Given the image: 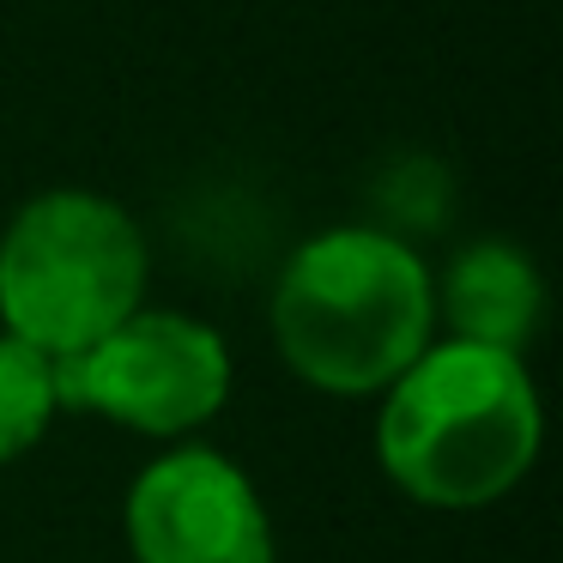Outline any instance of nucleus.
<instances>
[{
    "label": "nucleus",
    "mask_w": 563,
    "mask_h": 563,
    "mask_svg": "<svg viewBox=\"0 0 563 563\" xmlns=\"http://www.w3.org/2000/svg\"><path fill=\"white\" fill-rule=\"evenodd\" d=\"M388 388L376 449L406 497L430 509H478L533 466L539 394L515 352L473 340L424 345Z\"/></svg>",
    "instance_id": "f257e3e1"
},
{
    "label": "nucleus",
    "mask_w": 563,
    "mask_h": 563,
    "mask_svg": "<svg viewBox=\"0 0 563 563\" xmlns=\"http://www.w3.org/2000/svg\"><path fill=\"white\" fill-rule=\"evenodd\" d=\"M437 321L430 273L388 231H321L285 261L273 340L285 364L328 394H369L418 364Z\"/></svg>",
    "instance_id": "f03ea898"
},
{
    "label": "nucleus",
    "mask_w": 563,
    "mask_h": 563,
    "mask_svg": "<svg viewBox=\"0 0 563 563\" xmlns=\"http://www.w3.org/2000/svg\"><path fill=\"white\" fill-rule=\"evenodd\" d=\"M146 291V243L115 200L86 188L37 195L0 236L7 333L49 357H74L122 328Z\"/></svg>",
    "instance_id": "7ed1b4c3"
},
{
    "label": "nucleus",
    "mask_w": 563,
    "mask_h": 563,
    "mask_svg": "<svg viewBox=\"0 0 563 563\" xmlns=\"http://www.w3.org/2000/svg\"><path fill=\"white\" fill-rule=\"evenodd\" d=\"M231 394V352L195 316H128L98 345L55 357V400L103 412L146 437L207 424Z\"/></svg>",
    "instance_id": "20e7f679"
},
{
    "label": "nucleus",
    "mask_w": 563,
    "mask_h": 563,
    "mask_svg": "<svg viewBox=\"0 0 563 563\" xmlns=\"http://www.w3.org/2000/svg\"><path fill=\"white\" fill-rule=\"evenodd\" d=\"M128 545L140 563H273V527L236 461L176 449L128 490Z\"/></svg>",
    "instance_id": "39448f33"
},
{
    "label": "nucleus",
    "mask_w": 563,
    "mask_h": 563,
    "mask_svg": "<svg viewBox=\"0 0 563 563\" xmlns=\"http://www.w3.org/2000/svg\"><path fill=\"white\" fill-rule=\"evenodd\" d=\"M539 309H545V291H539V273L521 249L473 243L466 255H454L449 285H442V316H449L454 340L521 357V345L539 328Z\"/></svg>",
    "instance_id": "423d86ee"
},
{
    "label": "nucleus",
    "mask_w": 563,
    "mask_h": 563,
    "mask_svg": "<svg viewBox=\"0 0 563 563\" xmlns=\"http://www.w3.org/2000/svg\"><path fill=\"white\" fill-rule=\"evenodd\" d=\"M55 357L0 333V466L19 461L55 418Z\"/></svg>",
    "instance_id": "0eeeda50"
}]
</instances>
